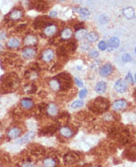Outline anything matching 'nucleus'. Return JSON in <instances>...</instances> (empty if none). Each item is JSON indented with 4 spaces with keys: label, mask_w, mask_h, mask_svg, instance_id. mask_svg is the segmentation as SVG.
<instances>
[{
    "label": "nucleus",
    "mask_w": 136,
    "mask_h": 167,
    "mask_svg": "<svg viewBox=\"0 0 136 167\" xmlns=\"http://www.w3.org/2000/svg\"><path fill=\"white\" fill-rule=\"evenodd\" d=\"M127 106H128L127 102L125 100L120 99V100H116L114 102V104H112V109H114V111H123L127 108Z\"/></svg>",
    "instance_id": "nucleus-14"
},
{
    "label": "nucleus",
    "mask_w": 136,
    "mask_h": 167,
    "mask_svg": "<svg viewBox=\"0 0 136 167\" xmlns=\"http://www.w3.org/2000/svg\"><path fill=\"white\" fill-rule=\"evenodd\" d=\"M26 27H27V25L26 24H22V25H20L19 27H17L16 28V32H23V31H25L26 30Z\"/></svg>",
    "instance_id": "nucleus-34"
},
{
    "label": "nucleus",
    "mask_w": 136,
    "mask_h": 167,
    "mask_svg": "<svg viewBox=\"0 0 136 167\" xmlns=\"http://www.w3.org/2000/svg\"><path fill=\"white\" fill-rule=\"evenodd\" d=\"M59 133L64 138H71L74 134V131L70 127H62L59 129Z\"/></svg>",
    "instance_id": "nucleus-18"
},
{
    "label": "nucleus",
    "mask_w": 136,
    "mask_h": 167,
    "mask_svg": "<svg viewBox=\"0 0 136 167\" xmlns=\"http://www.w3.org/2000/svg\"><path fill=\"white\" fill-rule=\"evenodd\" d=\"M114 88L116 92H118V93H124V92H126V90H127V88H128L126 80H124V79L116 80L114 85Z\"/></svg>",
    "instance_id": "nucleus-7"
},
{
    "label": "nucleus",
    "mask_w": 136,
    "mask_h": 167,
    "mask_svg": "<svg viewBox=\"0 0 136 167\" xmlns=\"http://www.w3.org/2000/svg\"><path fill=\"white\" fill-rule=\"evenodd\" d=\"M47 22L48 20L47 19V17H41L35 20L33 26L35 29H43V28H45V26H47Z\"/></svg>",
    "instance_id": "nucleus-15"
},
{
    "label": "nucleus",
    "mask_w": 136,
    "mask_h": 167,
    "mask_svg": "<svg viewBox=\"0 0 136 167\" xmlns=\"http://www.w3.org/2000/svg\"><path fill=\"white\" fill-rule=\"evenodd\" d=\"M53 59H54V52L52 50H50V48L43 50V54H41V59L45 62H47V63L51 62Z\"/></svg>",
    "instance_id": "nucleus-11"
},
{
    "label": "nucleus",
    "mask_w": 136,
    "mask_h": 167,
    "mask_svg": "<svg viewBox=\"0 0 136 167\" xmlns=\"http://www.w3.org/2000/svg\"><path fill=\"white\" fill-rule=\"evenodd\" d=\"M21 106L25 110H31L34 107V101L29 98H24L21 100Z\"/></svg>",
    "instance_id": "nucleus-20"
},
{
    "label": "nucleus",
    "mask_w": 136,
    "mask_h": 167,
    "mask_svg": "<svg viewBox=\"0 0 136 167\" xmlns=\"http://www.w3.org/2000/svg\"><path fill=\"white\" fill-rule=\"evenodd\" d=\"M99 48H100L101 50H107V44H106V42H104V41H102V42H100L99 43Z\"/></svg>",
    "instance_id": "nucleus-33"
},
{
    "label": "nucleus",
    "mask_w": 136,
    "mask_h": 167,
    "mask_svg": "<svg viewBox=\"0 0 136 167\" xmlns=\"http://www.w3.org/2000/svg\"><path fill=\"white\" fill-rule=\"evenodd\" d=\"M39 72H40V65L38 63H34L25 72V77L29 80L37 79L39 77Z\"/></svg>",
    "instance_id": "nucleus-4"
},
{
    "label": "nucleus",
    "mask_w": 136,
    "mask_h": 167,
    "mask_svg": "<svg viewBox=\"0 0 136 167\" xmlns=\"http://www.w3.org/2000/svg\"><path fill=\"white\" fill-rule=\"evenodd\" d=\"M45 111H47V115L49 116V117H56L59 112L58 107H57V105L54 103L48 104L47 106V108H45Z\"/></svg>",
    "instance_id": "nucleus-13"
},
{
    "label": "nucleus",
    "mask_w": 136,
    "mask_h": 167,
    "mask_svg": "<svg viewBox=\"0 0 136 167\" xmlns=\"http://www.w3.org/2000/svg\"><path fill=\"white\" fill-rule=\"evenodd\" d=\"M125 80H126V81L129 80L131 84H134V79L132 78V75H131V73H128V74H127V76H126V79H125Z\"/></svg>",
    "instance_id": "nucleus-38"
},
{
    "label": "nucleus",
    "mask_w": 136,
    "mask_h": 167,
    "mask_svg": "<svg viewBox=\"0 0 136 167\" xmlns=\"http://www.w3.org/2000/svg\"><path fill=\"white\" fill-rule=\"evenodd\" d=\"M75 82H76V84L78 85L79 87H82L83 86V83H82V81L80 80V79H78V78H75Z\"/></svg>",
    "instance_id": "nucleus-42"
},
{
    "label": "nucleus",
    "mask_w": 136,
    "mask_h": 167,
    "mask_svg": "<svg viewBox=\"0 0 136 167\" xmlns=\"http://www.w3.org/2000/svg\"><path fill=\"white\" fill-rule=\"evenodd\" d=\"M56 78L59 82V85H60V90H62V91L68 90L71 87V77L68 73H60L57 75Z\"/></svg>",
    "instance_id": "nucleus-3"
},
{
    "label": "nucleus",
    "mask_w": 136,
    "mask_h": 167,
    "mask_svg": "<svg viewBox=\"0 0 136 167\" xmlns=\"http://www.w3.org/2000/svg\"><path fill=\"white\" fill-rule=\"evenodd\" d=\"M49 87L51 90H53V91H58V90H60V85H59V82L58 80H57V78H53V79H51L49 81Z\"/></svg>",
    "instance_id": "nucleus-27"
},
{
    "label": "nucleus",
    "mask_w": 136,
    "mask_h": 167,
    "mask_svg": "<svg viewBox=\"0 0 136 167\" xmlns=\"http://www.w3.org/2000/svg\"><path fill=\"white\" fill-rule=\"evenodd\" d=\"M86 38H87V40H88L89 42H96L99 39V36H98V34H97V33H94V32H92V33L87 34Z\"/></svg>",
    "instance_id": "nucleus-31"
},
{
    "label": "nucleus",
    "mask_w": 136,
    "mask_h": 167,
    "mask_svg": "<svg viewBox=\"0 0 136 167\" xmlns=\"http://www.w3.org/2000/svg\"><path fill=\"white\" fill-rule=\"evenodd\" d=\"M22 134V130L18 127H13L7 132V138L9 140H15V138H19Z\"/></svg>",
    "instance_id": "nucleus-10"
},
{
    "label": "nucleus",
    "mask_w": 136,
    "mask_h": 167,
    "mask_svg": "<svg viewBox=\"0 0 136 167\" xmlns=\"http://www.w3.org/2000/svg\"><path fill=\"white\" fill-rule=\"evenodd\" d=\"M87 31L85 29H80V30H78L77 32H76V34H75V38L77 39V40H83L84 38H86V36H87Z\"/></svg>",
    "instance_id": "nucleus-28"
},
{
    "label": "nucleus",
    "mask_w": 136,
    "mask_h": 167,
    "mask_svg": "<svg viewBox=\"0 0 136 167\" xmlns=\"http://www.w3.org/2000/svg\"><path fill=\"white\" fill-rule=\"evenodd\" d=\"M63 160L67 165H72L79 161V155L76 152H67L63 156Z\"/></svg>",
    "instance_id": "nucleus-5"
},
{
    "label": "nucleus",
    "mask_w": 136,
    "mask_h": 167,
    "mask_svg": "<svg viewBox=\"0 0 136 167\" xmlns=\"http://www.w3.org/2000/svg\"><path fill=\"white\" fill-rule=\"evenodd\" d=\"M37 50L32 47H26L22 50V57L24 59H32L36 57Z\"/></svg>",
    "instance_id": "nucleus-6"
},
{
    "label": "nucleus",
    "mask_w": 136,
    "mask_h": 167,
    "mask_svg": "<svg viewBox=\"0 0 136 167\" xmlns=\"http://www.w3.org/2000/svg\"><path fill=\"white\" fill-rule=\"evenodd\" d=\"M90 110L95 114H101L104 113L106 111H108V109L110 108V103L108 100H106L105 98H97L95 99L89 106Z\"/></svg>",
    "instance_id": "nucleus-1"
},
{
    "label": "nucleus",
    "mask_w": 136,
    "mask_h": 167,
    "mask_svg": "<svg viewBox=\"0 0 136 167\" xmlns=\"http://www.w3.org/2000/svg\"><path fill=\"white\" fill-rule=\"evenodd\" d=\"M84 106V103H83L82 100H77V101H74L72 104H71V109L73 110H76V109H80Z\"/></svg>",
    "instance_id": "nucleus-29"
},
{
    "label": "nucleus",
    "mask_w": 136,
    "mask_h": 167,
    "mask_svg": "<svg viewBox=\"0 0 136 167\" xmlns=\"http://www.w3.org/2000/svg\"><path fill=\"white\" fill-rule=\"evenodd\" d=\"M6 36H7L6 32H4V31H0V41L5 40V39H6Z\"/></svg>",
    "instance_id": "nucleus-39"
},
{
    "label": "nucleus",
    "mask_w": 136,
    "mask_h": 167,
    "mask_svg": "<svg viewBox=\"0 0 136 167\" xmlns=\"http://www.w3.org/2000/svg\"><path fill=\"white\" fill-rule=\"evenodd\" d=\"M21 46V42L18 38H11L10 40L7 42L6 47L8 48H18Z\"/></svg>",
    "instance_id": "nucleus-19"
},
{
    "label": "nucleus",
    "mask_w": 136,
    "mask_h": 167,
    "mask_svg": "<svg viewBox=\"0 0 136 167\" xmlns=\"http://www.w3.org/2000/svg\"><path fill=\"white\" fill-rule=\"evenodd\" d=\"M100 22L101 23H108V18L105 16H101L100 17Z\"/></svg>",
    "instance_id": "nucleus-41"
},
{
    "label": "nucleus",
    "mask_w": 136,
    "mask_h": 167,
    "mask_svg": "<svg viewBox=\"0 0 136 167\" xmlns=\"http://www.w3.org/2000/svg\"><path fill=\"white\" fill-rule=\"evenodd\" d=\"M36 91H37V87L33 83H31V84L27 85V86L25 87V92H26V93H35Z\"/></svg>",
    "instance_id": "nucleus-30"
},
{
    "label": "nucleus",
    "mask_w": 136,
    "mask_h": 167,
    "mask_svg": "<svg viewBox=\"0 0 136 167\" xmlns=\"http://www.w3.org/2000/svg\"><path fill=\"white\" fill-rule=\"evenodd\" d=\"M74 28L76 31H78V30H80V29H83V28H84V25H83V23H78V24L75 25Z\"/></svg>",
    "instance_id": "nucleus-40"
},
{
    "label": "nucleus",
    "mask_w": 136,
    "mask_h": 167,
    "mask_svg": "<svg viewBox=\"0 0 136 167\" xmlns=\"http://www.w3.org/2000/svg\"><path fill=\"white\" fill-rule=\"evenodd\" d=\"M57 159L53 156H48L43 160V165L45 166H56L57 165Z\"/></svg>",
    "instance_id": "nucleus-25"
},
{
    "label": "nucleus",
    "mask_w": 136,
    "mask_h": 167,
    "mask_svg": "<svg viewBox=\"0 0 136 167\" xmlns=\"http://www.w3.org/2000/svg\"><path fill=\"white\" fill-rule=\"evenodd\" d=\"M57 31H58V28H57L56 25L50 24L45 27L43 35H45V37H47V38H51V37H53L54 35L57 33Z\"/></svg>",
    "instance_id": "nucleus-8"
},
{
    "label": "nucleus",
    "mask_w": 136,
    "mask_h": 167,
    "mask_svg": "<svg viewBox=\"0 0 136 167\" xmlns=\"http://www.w3.org/2000/svg\"><path fill=\"white\" fill-rule=\"evenodd\" d=\"M2 85L5 90H8V91L14 90L19 85V79H18L17 75L14 73L5 74L2 77Z\"/></svg>",
    "instance_id": "nucleus-2"
},
{
    "label": "nucleus",
    "mask_w": 136,
    "mask_h": 167,
    "mask_svg": "<svg viewBox=\"0 0 136 167\" xmlns=\"http://www.w3.org/2000/svg\"><path fill=\"white\" fill-rule=\"evenodd\" d=\"M57 127H58V125H51V126H47L45 127H43L41 130V134H53L55 132L57 131Z\"/></svg>",
    "instance_id": "nucleus-21"
},
{
    "label": "nucleus",
    "mask_w": 136,
    "mask_h": 167,
    "mask_svg": "<svg viewBox=\"0 0 136 167\" xmlns=\"http://www.w3.org/2000/svg\"><path fill=\"white\" fill-rule=\"evenodd\" d=\"M90 57L96 59V57H99V52H97V50H91V52H90Z\"/></svg>",
    "instance_id": "nucleus-37"
},
{
    "label": "nucleus",
    "mask_w": 136,
    "mask_h": 167,
    "mask_svg": "<svg viewBox=\"0 0 136 167\" xmlns=\"http://www.w3.org/2000/svg\"><path fill=\"white\" fill-rule=\"evenodd\" d=\"M118 46H119V40L117 38H116V37H112L109 42V48H108V50H109V52H110V50L118 48Z\"/></svg>",
    "instance_id": "nucleus-24"
},
{
    "label": "nucleus",
    "mask_w": 136,
    "mask_h": 167,
    "mask_svg": "<svg viewBox=\"0 0 136 167\" xmlns=\"http://www.w3.org/2000/svg\"><path fill=\"white\" fill-rule=\"evenodd\" d=\"M39 42V39L37 36H35L33 34H28L26 37L24 38V45L26 47H33L36 46Z\"/></svg>",
    "instance_id": "nucleus-9"
},
{
    "label": "nucleus",
    "mask_w": 136,
    "mask_h": 167,
    "mask_svg": "<svg viewBox=\"0 0 136 167\" xmlns=\"http://www.w3.org/2000/svg\"><path fill=\"white\" fill-rule=\"evenodd\" d=\"M49 16H50V17H56V16H57V13L55 12V11H51V12L49 13Z\"/></svg>",
    "instance_id": "nucleus-44"
},
{
    "label": "nucleus",
    "mask_w": 136,
    "mask_h": 167,
    "mask_svg": "<svg viewBox=\"0 0 136 167\" xmlns=\"http://www.w3.org/2000/svg\"><path fill=\"white\" fill-rule=\"evenodd\" d=\"M122 60L124 62H128V61H130L131 60V57L128 54H125V55H122Z\"/></svg>",
    "instance_id": "nucleus-35"
},
{
    "label": "nucleus",
    "mask_w": 136,
    "mask_h": 167,
    "mask_svg": "<svg viewBox=\"0 0 136 167\" xmlns=\"http://www.w3.org/2000/svg\"><path fill=\"white\" fill-rule=\"evenodd\" d=\"M59 1H65V0H59Z\"/></svg>",
    "instance_id": "nucleus-45"
},
{
    "label": "nucleus",
    "mask_w": 136,
    "mask_h": 167,
    "mask_svg": "<svg viewBox=\"0 0 136 167\" xmlns=\"http://www.w3.org/2000/svg\"><path fill=\"white\" fill-rule=\"evenodd\" d=\"M79 14H80V16L83 18V19H85L86 17H88V16L90 15V12H89V10L88 9H86V8H81L79 10Z\"/></svg>",
    "instance_id": "nucleus-32"
},
{
    "label": "nucleus",
    "mask_w": 136,
    "mask_h": 167,
    "mask_svg": "<svg viewBox=\"0 0 136 167\" xmlns=\"http://www.w3.org/2000/svg\"><path fill=\"white\" fill-rule=\"evenodd\" d=\"M73 33L71 31V29L69 28H65L64 30H62L61 33H60V39H62L63 41H68L72 38Z\"/></svg>",
    "instance_id": "nucleus-22"
},
{
    "label": "nucleus",
    "mask_w": 136,
    "mask_h": 167,
    "mask_svg": "<svg viewBox=\"0 0 136 167\" xmlns=\"http://www.w3.org/2000/svg\"><path fill=\"white\" fill-rule=\"evenodd\" d=\"M112 71H114V67H112V65L110 63H107V64H105V65H103L102 67H101L100 74H101V76L106 77V76H109L110 74H112Z\"/></svg>",
    "instance_id": "nucleus-16"
},
{
    "label": "nucleus",
    "mask_w": 136,
    "mask_h": 167,
    "mask_svg": "<svg viewBox=\"0 0 136 167\" xmlns=\"http://www.w3.org/2000/svg\"><path fill=\"white\" fill-rule=\"evenodd\" d=\"M24 16V12H23L21 9H14L10 12V14L8 15V18L10 19L11 21H19L23 18Z\"/></svg>",
    "instance_id": "nucleus-12"
},
{
    "label": "nucleus",
    "mask_w": 136,
    "mask_h": 167,
    "mask_svg": "<svg viewBox=\"0 0 136 167\" xmlns=\"http://www.w3.org/2000/svg\"><path fill=\"white\" fill-rule=\"evenodd\" d=\"M87 93H88V92H87V89H82L81 91L79 92V97H80L81 99L84 98V97L87 95Z\"/></svg>",
    "instance_id": "nucleus-36"
},
{
    "label": "nucleus",
    "mask_w": 136,
    "mask_h": 167,
    "mask_svg": "<svg viewBox=\"0 0 136 167\" xmlns=\"http://www.w3.org/2000/svg\"><path fill=\"white\" fill-rule=\"evenodd\" d=\"M35 136V133L34 132H29V133H27L25 134L23 138H21L20 140H18L16 141V143H19V145H23V143H29L30 141L34 138Z\"/></svg>",
    "instance_id": "nucleus-17"
},
{
    "label": "nucleus",
    "mask_w": 136,
    "mask_h": 167,
    "mask_svg": "<svg viewBox=\"0 0 136 167\" xmlns=\"http://www.w3.org/2000/svg\"><path fill=\"white\" fill-rule=\"evenodd\" d=\"M123 15L125 16L128 20L132 19V18H134V16H135L134 9L131 8V7H127V8L123 9Z\"/></svg>",
    "instance_id": "nucleus-26"
},
{
    "label": "nucleus",
    "mask_w": 136,
    "mask_h": 167,
    "mask_svg": "<svg viewBox=\"0 0 136 167\" xmlns=\"http://www.w3.org/2000/svg\"><path fill=\"white\" fill-rule=\"evenodd\" d=\"M106 90H107V84L104 81H101V82H98L95 87V91L99 94L105 93Z\"/></svg>",
    "instance_id": "nucleus-23"
},
{
    "label": "nucleus",
    "mask_w": 136,
    "mask_h": 167,
    "mask_svg": "<svg viewBox=\"0 0 136 167\" xmlns=\"http://www.w3.org/2000/svg\"><path fill=\"white\" fill-rule=\"evenodd\" d=\"M82 50H89V45H88V44H87V45H86V44H83V45H82Z\"/></svg>",
    "instance_id": "nucleus-43"
}]
</instances>
